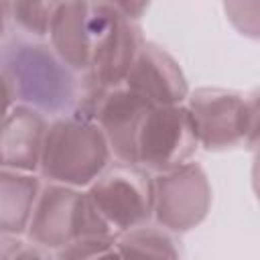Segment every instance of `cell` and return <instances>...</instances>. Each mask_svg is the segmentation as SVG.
I'll use <instances>...</instances> for the list:
<instances>
[{
	"label": "cell",
	"mask_w": 260,
	"mask_h": 260,
	"mask_svg": "<svg viewBox=\"0 0 260 260\" xmlns=\"http://www.w3.org/2000/svg\"><path fill=\"white\" fill-rule=\"evenodd\" d=\"M85 193L116 236L152 219V175L136 165H110Z\"/></svg>",
	"instance_id": "5"
},
{
	"label": "cell",
	"mask_w": 260,
	"mask_h": 260,
	"mask_svg": "<svg viewBox=\"0 0 260 260\" xmlns=\"http://www.w3.org/2000/svg\"><path fill=\"white\" fill-rule=\"evenodd\" d=\"M91 260H122V258L118 256V252H116V248H114V246H110L108 250H104L102 254H98V256H93Z\"/></svg>",
	"instance_id": "21"
},
{
	"label": "cell",
	"mask_w": 260,
	"mask_h": 260,
	"mask_svg": "<svg viewBox=\"0 0 260 260\" xmlns=\"http://www.w3.org/2000/svg\"><path fill=\"white\" fill-rule=\"evenodd\" d=\"M22 240L18 236H8L0 234V260H12L14 252L20 248Z\"/></svg>",
	"instance_id": "19"
},
{
	"label": "cell",
	"mask_w": 260,
	"mask_h": 260,
	"mask_svg": "<svg viewBox=\"0 0 260 260\" xmlns=\"http://www.w3.org/2000/svg\"><path fill=\"white\" fill-rule=\"evenodd\" d=\"M124 85L150 106H183L191 91L177 59L152 41L140 47Z\"/></svg>",
	"instance_id": "9"
},
{
	"label": "cell",
	"mask_w": 260,
	"mask_h": 260,
	"mask_svg": "<svg viewBox=\"0 0 260 260\" xmlns=\"http://www.w3.org/2000/svg\"><path fill=\"white\" fill-rule=\"evenodd\" d=\"M49 120L24 106H14L0 124V169L39 173Z\"/></svg>",
	"instance_id": "11"
},
{
	"label": "cell",
	"mask_w": 260,
	"mask_h": 260,
	"mask_svg": "<svg viewBox=\"0 0 260 260\" xmlns=\"http://www.w3.org/2000/svg\"><path fill=\"white\" fill-rule=\"evenodd\" d=\"M114 248L122 260H183L175 234L150 221L118 234Z\"/></svg>",
	"instance_id": "13"
},
{
	"label": "cell",
	"mask_w": 260,
	"mask_h": 260,
	"mask_svg": "<svg viewBox=\"0 0 260 260\" xmlns=\"http://www.w3.org/2000/svg\"><path fill=\"white\" fill-rule=\"evenodd\" d=\"M199 148L185 106H150L136 134L134 165L162 175L191 160Z\"/></svg>",
	"instance_id": "6"
},
{
	"label": "cell",
	"mask_w": 260,
	"mask_h": 260,
	"mask_svg": "<svg viewBox=\"0 0 260 260\" xmlns=\"http://www.w3.org/2000/svg\"><path fill=\"white\" fill-rule=\"evenodd\" d=\"M112 160L110 146L98 124L69 114L49 122L39 175L47 183L85 191Z\"/></svg>",
	"instance_id": "2"
},
{
	"label": "cell",
	"mask_w": 260,
	"mask_h": 260,
	"mask_svg": "<svg viewBox=\"0 0 260 260\" xmlns=\"http://www.w3.org/2000/svg\"><path fill=\"white\" fill-rule=\"evenodd\" d=\"M148 108L150 104L130 91L126 85L112 87L98 100L91 120L102 130L116 162L134 165L136 134Z\"/></svg>",
	"instance_id": "10"
},
{
	"label": "cell",
	"mask_w": 260,
	"mask_h": 260,
	"mask_svg": "<svg viewBox=\"0 0 260 260\" xmlns=\"http://www.w3.org/2000/svg\"><path fill=\"white\" fill-rule=\"evenodd\" d=\"M14 100H12V93H10V87H8V81L4 77V73L0 71V124L6 120V116L12 112L14 108Z\"/></svg>",
	"instance_id": "18"
},
{
	"label": "cell",
	"mask_w": 260,
	"mask_h": 260,
	"mask_svg": "<svg viewBox=\"0 0 260 260\" xmlns=\"http://www.w3.org/2000/svg\"><path fill=\"white\" fill-rule=\"evenodd\" d=\"M112 4L116 6V10H118L124 18L132 20V22H138L140 16H142V12L148 8L146 2H112Z\"/></svg>",
	"instance_id": "17"
},
{
	"label": "cell",
	"mask_w": 260,
	"mask_h": 260,
	"mask_svg": "<svg viewBox=\"0 0 260 260\" xmlns=\"http://www.w3.org/2000/svg\"><path fill=\"white\" fill-rule=\"evenodd\" d=\"M41 185L37 175L0 169V234H26Z\"/></svg>",
	"instance_id": "12"
},
{
	"label": "cell",
	"mask_w": 260,
	"mask_h": 260,
	"mask_svg": "<svg viewBox=\"0 0 260 260\" xmlns=\"http://www.w3.org/2000/svg\"><path fill=\"white\" fill-rule=\"evenodd\" d=\"M57 2H8V20H12L30 39H47Z\"/></svg>",
	"instance_id": "14"
},
{
	"label": "cell",
	"mask_w": 260,
	"mask_h": 260,
	"mask_svg": "<svg viewBox=\"0 0 260 260\" xmlns=\"http://www.w3.org/2000/svg\"><path fill=\"white\" fill-rule=\"evenodd\" d=\"M185 110L197 144L205 150L252 146L258 136V100L225 87H197L189 91Z\"/></svg>",
	"instance_id": "3"
},
{
	"label": "cell",
	"mask_w": 260,
	"mask_h": 260,
	"mask_svg": "<svg viewBox=\"0 0 260 260\" xmlns=\"http://www.w3.org/2000/svg\"><path fill=\"white\" fill-rule=\"evenodd\" d=\"M87 236H116L81 189L45 183L39 189L26 238L45 250H59Z\"/></svg>",
	"instance_id": "4"
},
{
	"label": "cell",
	"mask_w": 260,
	"mask_h": 260,
	"mask_svg": "<svg viewBox=\"0 0 260 260\" xmlns=\"http://www.w3.org/2000/svg\"><path fill=\"white\" fill-rule=\"evenodd\" d=\"M211 209V183L199 162L152 177V217L156 225L181 234L197 228Z\"/></svg>",
	"instance_id": "7"
},
{
	"label": "cell",
	"mask_w": 260,
	"mask_h": 260,
	"mask_svg": "<svg viewBox=\"0 0 260 260\" xmlns=\"http://www.w3.org/2000/svg\"><path fill=\"white\" fill-rule=\"evenodd\" d=\"M12 260H53V256L49 254V250L30 244V242H22L20 248L14 252Z\"/></svg>",
	"instance_id": "16"
},
{
	"label": "cell",
	"mask_w": 260,
	"mask_h": 260,
	"mask_svg": "<svg viewBox=\"0 0 260 260\" xmlns=\"http://www.w3.org/2000/svg\"><path fill=\"white\" fill-rule=\"evenodd\" d=\"M8 26V2H0V39L6 35Z\"/></svg>",
	"instance_id": "20"
},
{
	"label": "cell",
	"mask_w": 260,
	"mask_h": 260,
	"mask_svg": "<svg viewBox=\"0 0 260 260\" xmlns=\"http://www.w3.org/2000/svg\"><path fill=\"white\" fill-rule=\"evenodd\" d=\"M4 73L16 106L30 108L45 118L73 114L81 89V75L71 71L49 43L12 37L0 45Z\"/></svg>",
	"instance_id": "1"
},
{
	"label": "cell",
	"mask_w": 260,
	"mask_h": 260,
	"mask_svg": "<svg viewBox=\"0 0 260 260\" xmlns=\"http://www.w3.org/2000/svg\"><path fill=\"white\" fill-rule=\"evenodd\" d=\"M108 2H57L49 26V45L75 73H85L98 35L108 20Z\"/></svg>",
	"instance_id": "8"
},
{
	"label": "cell",
	"mask_w": 260,
	"mask_h": 260,
	"mask_svg": "<svg viewBox=\"0 0 260 260\" xmlns=\"http://www.w3.org/2000/svg\"><path fill=\"white\" fill-rule=\"evenodd\" d=\"M116 236H87L69 242L67 246L55 250L53 260H91L93 256L102 254L110 246H114Z\"/></svg>",
	"instance_id": "15"
}]
</instances>
